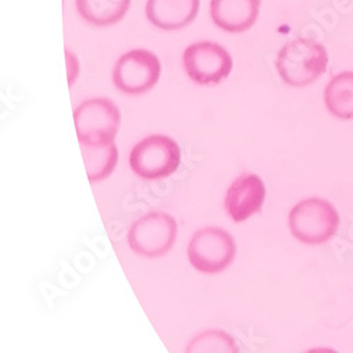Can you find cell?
Segmentation results:
<instances>
[{
	"label": "cell",
	"mask_w": 353,
	"mask_h": 353,
	"mask_svg": "<svg viewBox=\"0 0 353 353\" xmlns=\"http://www.w3.org/2000/svg\"><path fill=\"white\" fill-rule=\"evenodd\" d=\"M121 110L113 101L95 98L82 102L74 112V123L79 144L113 143L121 128Z\"/></svg>",
	"instance_id": "5"
},
{
	"label": "cell",
	"mask_w": 353,
	"mask_h": 353,
	"mask_svg": "<svg viewBox=\"0 0 353 353\" xmlns=\"http://www.w3.org/2000/svg\"><path fill=\"white\" fill-rule=\"evenodd\" d=\"M185 353H239V347L228 332L207 330L191 339Z\"/></svg>",
	"instance_id": "15"
},
{
	"label": "cell",
	"mask_w": 353,
	"mask_h": 353,
	"mask_svg": "<svg viewBox=\"0 0 353 353\" xmlns=\"http://www.w3.org/2000/svg\"><path fill=\"white\" fill-rule=\"evenodd\" d=\"M199 5L201 0H147L145 14L163 30H180L196 19Z\"/></svg>",
	"instance_id": "10"
},
{
	"label": "cell",
	"mask_w": 353,
	"mask_h": 353,
	"mask_svg": "<svg viewBox=\"0 0 353 353\" xmlns=\"http://www.w3.org/2000/svg\"><path fill=\"white\" fill-rule=\"evenodd\" d=\"M159 57L147 50H132L117 60L113 68V83L123 94L141 95L149 92L160 79Z\"/></svg>",
	"instance_id": "7"
},
{
	"label": "cell",
	"mask_w": 353,
	"mask_h": 353,
	"mask_svg": "<svg viewBox=\"0 0 353 353\" xmlns=\"http://www.w3.org/2000/svg\"><path fill=\"white\" fill-rule=\"evenodd\" d=\"M276 67L287 85L303 88L314 83L325 74L328 52L315 40L296 39L280 50Z\"/></svg>",
	"instance_id": "1"
},
{
	"label": "cell",
	"mask_w": 353,
	"mask_h": 353,
	"mask_svg": "<svg viewBox=\"0 0 353 353\" xmlns=\"http://www.w3.org/2000/svg\"><path fill=\"white\" fill-rule=\"evenodd\" d=\"M260 0H212L214 23L228 33H243L256 23Z\"/></svg>",
	"instance_id": "11"
},
{
	"label": "cell",
	"mask_w": 353,
	"mask_h": 353,
	"mask_svg": "<svg viewBox=\"0 0 353 353\" xmlns=\"http://www.w3.org/2000/svg\"><path fill=\"white\" fill-rule=\"evenodd\" d=\"M129 163L133 172L144 180L165 179L180 167V145L164 134L149 136L133 147Z\"/></svg>",
	"instance_id": "4"
},
{
	"label": "cell",
	"mask_w": 353,
	"mask_h": 353,
	"mask_svg": "<svg viewBox=\"0 0 353 353\" xmlns=\"http://www.w3.org/2000/svg\"><path fill=\"white\" fill-rule=\"evenodd\" d=\"M191 266L202 274H219L236 256V243L232 234L218 226L198 229L188 245Z\"/></svg>",
	"instance_id": "3"
},
{
	"label": "cell",
	"mask_w": 353,
	"mask_h": 353,
	"mask_svg": "<svg viewBox=\"0 0 353 353\" xmlns=\"http://www.w3.org/2000/svg\"><path fill=\"white\" fill-rule=\"evenodd\" d=\"M327 109L338 119H353V72L345 71L335 75L323 92Z\"/></svg>",
	"instance_id": "13"
},
{
	"label": "cell",
	"mask_w": 353,
	"mask_h": 353,
	"mask_svg": "<svg viewBox=\"0 0 353 353\" xmlns=\"http://www.w3.org/2000/svg\"><path fill=\"white\" fill-rule=\"evenodd\" d=\"M81 152L86 176L91 183L106 180L114 171L117 160H119V152H117L114 141L95 145L81 144Z\"/></svg>",
	"instance_id": "12"
},
{
	"label": "cell",
	"mask_w": 353,
	"mask_h": 353,
	"mask_svg": "<svg viewBox=\"0 0 353 353\" xmlns=\"http://www.w3.org/2000/svg\"><path fill=\"white\" fill-rule=\"evenodd\" d=\"M266 199V185L256 174H243L234 180L225 196V208L234 222L256 215Z\"/></svg>",
	"instance_id": "9"
},
{
	"label": "cell",
	"mask_w": 353,
	"mask_h": 353,
	"mask_svg": "<svg viewBox=\"0 0 353 353\" xmlns=\"http://www.w3.org/2000/svg\"><path fill=\"white\" fill-rule=\"evenodd\" d=\"M304 353H339L331 347H315V349H311V350H307Z\"/></svg>",
	"instance_id": "16"
},
{
	"label": "cell",
	"mask_w": 353,
	"mask_h": 353,
	"mask_svg": "<svg viewBox=\"0 0 353 353\" xmlns=\"http://www.w3.org/2000/svg\"><path fill=\"white\" fill-rule=\"evenodd\" d=\"M187 75L199 85H218L233 68L230 54L219 44L201 41L187 47L183 55Z\"/></svg>",
	"instance_id": "8"
},
{
	"label": "cell",
	"mask_w": 353,
	"mask_h": 353,
	"mask_svg": "<svg viewBox=\"0 0 353 353\" xmlns=\"http://www.w3.org/2000/svg\"><path fill=\"white\" fill-rule=\"evenodd\" d=\"M132 0H77L78 13L94 26L105 27L119 23L130 8Z\"/></svg>",
	"instance_id": "14"
},
{
	"label": "cell",
	"mask_w": 353,
	"mask_h": 353,
	"mask_svg": "<svg viewBox=\"0 0 353 353\" xmlns=\"http://www.w3.org/2000/svg\"><path fill=\"white\" fill-rule=\"evenodd\" d=\"M179 225L167 212L154 211L140 216L129 229L128 242L143 257L165 256L176 242Z\"/></svg>",
	"instance_id": "6"
},
{
	"label": "cell",
	"mask_w": 353,
	"mask_h": 353,
	"mask_svg": "<svg viewBox=\"0 0 353 353\" xmlns=\"http://www.w3.org/2000/svg\"><path fill=\"white\" fill-rule=\"evenodd\" d=\"M288 226L292 236L305 245H322L331 241L339 228V214L322 198H308L290 211Z\"/></svg>",
	"instance_id": "2"
}]
</instances>
